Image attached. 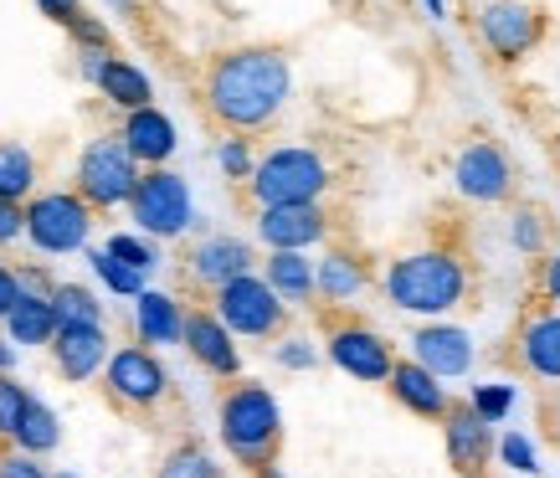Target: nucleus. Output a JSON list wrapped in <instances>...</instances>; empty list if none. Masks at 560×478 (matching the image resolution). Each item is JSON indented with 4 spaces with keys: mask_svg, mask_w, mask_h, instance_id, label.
Segmentation results:
<instances>
[{
    "mask_svg": "<svg viewBox=\"0 0 560 478\" xmlns=\"http://www.w3.org/2000/svg\"><path fill=\"white\" fill-rule=\"evenodd\" d=\"M335 232V217L324 206H268L253 217V237L268 253H308L324 247Z\"/></svg>",
    "mask_w": 560,
    "mask_h": 478,
    "instance_id": "obj_14",
    "label": "nucleus"
},
{
    "mask_svg": "<svg viewBox=\"0 0 560 478\" xmlns=\"http://www.w3.org/2000/svg\"><path fill=\"white\" fill-rule=\"evenodd\" d=\"M253 478H293L283 463H262V468H253Z\"/></svg>",
    "mask_w": 560,
    "mask_h": 478,
    "instance_id": "obj_49",
    "label": "nucleus"
},
{
    "mask_svg": "<svg viewBox=\"0 0 560 478\" xmlns=\"http://www.w3.org/2000/svg\"><path fill=\"white\" fill-rule=\"evenodd\" d=\"M103 253L119 257L124 268H135V273H144V278H150L154 268H165V253H160V242L139 237V232H108Z\"/></svg>",
    "mask_w": 560,
    "mask_h": 478,
    "instance_id": "obj_32",
    "label": "nucleus"
},
{
    "mask_svg": "<svg viewBox=\"0 0 560 478\" xmlns=\"http://www.w3.org/2000/svg\"><path fill=\"white\" fill-rule=\"evenodd\" d=\"M103 11H114V16H135L139 0H103Z\"/></svg>",
    "mask_w": 560,
    "mask_h": 478,
    "instance_id": "obj_47",
    "label": "nucleus"
},
{
    "mask_svg": "<svg viewBox=\"0 0 560 478\" xmlns=\"http://www.w3.org/2000/svg\"><path fill=\"white\" fill-rule=\"evenodd\" d=\"M474 26L493 62H525L529 51L545 42V16L540 5H529V0H483Z\"/></svg>",
    "mask_w": 560,
    "mask_h": 478,
    "instance_id": "obj_11",
    "label": "nucleus"
},
{
    "mask_svg": "<svg viewBox=\"0 0 560 478\" xmlns=\"http://www.w3.org/2000/svg\"><path fill=\"white\" fill-rule=\"evenodd\" d=\"M257 165V150H253V139H242V135H226L217 144V171L232 180V186H247V175H253Z\"/></svg>",
    "mask_w": 560,
    "mask_h": 478,
    "instance_id": "obj_36",
    "label": "nucleus"
},
{
    "mask_svg": "<svg viewBox=\"0 0 560 478\" xmlns=\"http://www.w3.org/2000/svg\"><path fill=\"white\" fill-rule=\"evenodd\" d=\"M98 381H103L108 407L124 411V417H154L175 396L171 365L150 345H114V355H108Z\"/></svg>",
    "mask_w": 560,
    "mask_h": 478,
    "instance_id": "obj_7",
    "label": "nucleus"
},
{
    "mask_svg": "<svg viewBox=\"0 0 560 478\" xmlns=\"http://www.w3.org/2000/svg\"><path fill=\"white\" fill-rule=\"evenodd\" d=\"M375 283L371 263L355 253V247H324L314 257V308H350L360 293Z\"/></svg>",
    "mask_w": 560,
    "mask_h": 478,
    "instance_id": "obj_21",
    "label": "nucleus"
},
{
    "mask_svg": "<svg viewBox=\"0 0 560 478\" xmlns=\"http://www.w3.org/2000/svg\"><path fill=\"white\" fill-rule=\"evenodd\" d=\"M180 329H186V304L175 293L144 289L135 299V345L165 350V345H180Z\"/></svg>",
    "mask_w": 560,
    "mask_h": 478,
    "instance_id": "obj_23",
    "label": "nucleus"
},
{
    "mask_svg": "<svg viewBox=\"0 0 560 478\" xmlns=\"http://www.w3.org/2000/svg\"><path fill=\"white\" fill-rule=\"evenodd\" d=\"M180 345H186V355L196 360L211 381H237L242 376V345L232 340V329L221 325L211 308H186Z\"/></svg>",
    "mask_w": 560,
    "mask_h": 478,
    "instance_id": "obj_18",
    "label": "nucleus"
},
{
    "mask_svg": "<svg viewBox=\"0 0 560 478\" xmlns=\"http://www.w3.org/2000/svg\"><path fill=\"white\" fill-rule=\"evenodd\" d=\"M16 283H21V293H36V299H51V289H57L62 278L51 273L47 263H16Z\"/></svg>",
    "mask_w": 560,
    "mask_h": 478,
    "instance_id": "obj_41",
    "label": "nucleus"
},
{
    "mask_svg": "<svg viewBox=\"0 0 560 478\" xmlns=\"http://www.w3.org/2000/svg\"><path fill=\"white\" fill-rule=\"evenodd\" d=\"M407 355L417 360L422 371H432L438 381H463L468 371H474L478 345H474V335H468L463 325H447V319H422V325L411 329Z\"/></svg>",
    "mask_w": 560,
    "mask_h": 478,
    "instance_id": "obj_15",
    "label": "nucleus"
},
{
    "mask_svg": "<svg viewBox=\"0 0 560 478\" xmlns=\"http://www.w3.org/2000/svg\"><path fill=\"white\" fill-rule=\"evenodd\" d=\"M32 5L51 21V26H62V32H68L72 21L83 16V0H32Z\"/></svg>",
    "mask_w": 560,
    "mask_h": 478,
    "instance_id": "obj_43",
    "label": "nucleus"
},
{
    "mask_svg": "<svg viewBox=\"0 0 560 478\" xmlns=\"http://www.w3.org/2000/svg\"><path fill=\"white\" fill-rule=\"evenodd\" d=\"M422 5H427V16L432 21H447V0H422Z\"/></svg>",
    "mask_w": 560,
    "mask_h": 478,
    "instance_id": "obj_50",
    "label": "nucleus"
},
{
    "mask_svg": "<svg viewBox=\"0 0 560 478\" xmlns=\"http://www.w3.org/2000/svg\"><path fill=\"white\" fill-rule=\"evenodd\" d=\"M293 98V62L283 47L253 42V47L217 51L201 72V108L221 135L253 139L278 124Z\"/></svg>",
    "mask_w": 560,
    "mask_h": 478,
    "instance_id": "obj_1",
    "label": "nucleus"
},
{
    "mask_svg": "<svg viewBox=\"0 0 560 478\" xmlns=\"http://www.w3.org/2000/svg\"><path fill=\"white\" fill-rule=\"evenodd\" d=\"M180 263H186V278L196 289L217 293L221 283H232V278L257 273V247L247 237H237V232H201V237L186 247Z\"/></svg>",
    "mask_w": 560,
    "mask_h": 478,
    "instance_id": "obj_13",
    "label": "nucleus"
},
{
    "mask_svg": "<svg viewBox=\"0 0 560 478\" xmlns=\"http://www.w3.org/2000/svg\"><path fill=\"white\" fill-rule=\"evenodd\" d=\"M114 355V340H108V325H83V329H57L47 345V360L57 381L68 386H88V381L103 376V365Z\"/></svg>",
    "mask_w": 560,
    "mask_h": 478,
    "instance_id": "obj_17",
    "label": "nucleus"
},
{
    "mask_svg": "<svg viewBox=\"0 0 560 478\" xmlns=\"http://www.w3.org/2000/svg\"><path fill=\"white\" fill-rule=\"evenodd\" d=\"M0 478H51V468H42V458H26L16 447H0Z\"/></svg>",
    "mask_w": 560,
    "mask_h": 478,
    "instance_id": "obj_42",
    "label": "nucleus"
},
{
    "mask_svg": "<svg viewBox=\"0 0 560 478\" xmlns=\"http://www.w3.org/2000/svg\"><path fill=\"white\" fill-rule=\"evenodd\" d=\"M57 443H62V417H57L42 396H32L26 411H21L16 432H11V447L26 453V458H47V453H57Z\"/></svg>",
    "mask_w": 560,
    "mask_h": 478,
    "instance_id": "obj_27",
    "label": "nucleus"
},
{
    "mask_svg": "<svg viewBox=\"0 0 560 478\" xmlns=\"http://www.w3.org/2000/svg\"><path fill=\"white\" fill-rule=\"evenodd\" d=\"M468 407H474V417H483L489 428H504L514 417V401H520V392H514L510 381H483V386H474V392L463 396Z\"/></svg>",
    "mask_w": 560,
    "mask_h": 478,
    "instance_id": "obj_34",
    "label": "nucleus"
},
{
    "mask_svg": "<svg viewBox=\"0 0 560 478\" xmlns=\"http://www.w3.org/2000/svg\"><path fill=\"white\" fill-rule=\"evenodd\" d=\"M493 458L504 463V468H514V474H525V478L540 474V453H535V443L514 428L504 432V438H493Z\"/></svg>",
    "mask_w": 560,
    "mask_h": 478,
    "instance_id": "obj_37",
    "label": "nucleus"
},
{
    "mask_svg": "<svg viewBox=\"0 0 560 478\" xmlns=\"http://www.w3.org/2000/svg\"><path fill=\"white\" fill-rule=\"evenodd\" d=\"M272 360H278V365H283V371H314V365H319V345L308 340V335H278V340H272Z\"/></svg>",
    "mask_w": 560,
    "mask_h": 478,
    "instance_id": "obj_38",
    "label": "nucleus"
},
{
    "mask_svg": "<svg viewBox=\"0 0 560 478\" xmlns=\"http://www.w3.org/2000/svg\"><path fill=\"white\" fill-rule=\"evenodd\" d=\"M21 299V283H16V263H5L0 257V319L11 314V304Z\"/></svg>",
    "mask_w": 560,
    "mask_h": 478,
    "instance_id": "obj_44",
    "label": "nucleus"
},
{
    "mask_svg": "<svg viewBox=\"0 0 560 478\" xmlns=\"http://www.w3.org/2000/svg\"><path fill=\"white\" fill-rule=\"evenodd\" d=\"M0 335L16 345V350H47L51 335H57V314H51V299H36V293H21L11 314L0 319Z\"/></svg>",
    "mask_w": 560,
    "mask_h": 478,
    "instance_id": "obj_26",
    "label": "nucleus"
},
{
    "mask_svg": "<svg viewBox=\"0 0 560 478\" xmlns=\"http://www.w3.org/2000/svg\"><path fill=\"white\" fill-rule=\"evenodd\" d=\"M51 478H78V474H72V468H57V474H51Z\"/></svg>",
    "mask_w": 560,
    "mask_h": 478,
    "instance_id": "obj_51",
    "label": "nucleus"
},
{
    "mask_svg": "<svg viewBox=\"0 0 560 478\" xmlns=\"http://www.w3.org/2000/svg\"><path fill=\"white\" fill-rule=\"evenodd\" d=\"M504 232H510V247L520 257H545V253H550V217H545L540 206H529V201L514 206Z\"/></svg>",
    "mask_w": 560,
    "mask_h": 478,
    "instance_id": "obj_31",
    "label": "nucleus"
},
{
    "mask_svg": "<svg viewBox=\"0 0 560 478\" xmlns=\"http://www.w3.org/2000/svg\"><path fill=\"white\" fill-rule=\"evenodd\" d=\"M114 139L129 150V160H135L139 171H160V165H171L175 150H180V129H175V119L160 108V103L124 114L119 129H114Z\"/></svg>",
    "mask_w": 560,
    "mask_h": 478,
    "instance_id": "obj_19",
    "label": "nucleus"
},
{
    "mask_svg": "<svg viewBox=\"0 0 560 478\" xmlns=\"http://www.w3.org/2000/svg\"><path fill=\"white\" fill-rule=\"evenodd\" d=\"M0 371H16V345L0 335Z\"/></svg>",
    "mask_w": 560,
    "mask_h": 478,
    "instance_id": "obj_48",
    "label": "nucleus"
},
{
    "mask_svg": "<svg viewBox=\"0 0 560 478\" xmlns=\"http://www.w3.org/2000/svg\"><path fill=\"white\" fill-rule=\"evenodd\" d=\"M247 201L253 211L268 206H324L335 190V165L319 144H272L257 154L253 175H247Z\"/></svg>",
    "mask_w": 560,
    "mask_h": 478,
    "instance_id": "obj_4",
    "label": "nucleus"
},
{
    "mask_svg": "<svg viewBox=\"0 0 560 478\" xmlns=\"http://www.w3.org/2000/svg\"><path fill=\"white\" fill-rule=\"evenodd\" d=\"M21 242V206L0 201V247H16Z\"/></svg>",
    "mask_w": 560,
    "mask_h": 478,
    "instance_id": "obj_45",
    "label": "nucleus"
},
{
    "mask_svg": "<svg viewBox=\"0 0 560 478\" xmlns=\"http://www.w3.org/2000/svg\"><path fill=\"white\" fill-rule=\"evenodd\" d=\"M535 299H540L545 308H560V247L535 257Z\"/></svg>",
    "mask_w": 560,
    "mask_h": 478,
    "instance_id": "obj_39",
    "label": "nucleus"
},
{
    "mask_svg": "<svg viewBox=\"0 0 560 478\" xmlns=\"http://www.w3.org/2000/svg\"><path fill=\"white\" fill-rule=\"evenodd\" d=\"M217 438L226 447V458L237 468H262V463H278L283 453V407L278 396L262 386V381H226L217 396Z\"/></svg>",
    "mask_w": 560,
    "mask_h": 478,
    "instance_id": "obj_3",
    "label": "nucleus"
},
{
    "mask_svg": "<svg viewBox=\"0 0 560 478\" xmlns=\"http://www.w3.org/2000/svg\"><path fill=\"white\" fill-rule=\"evenodd\" d=\"M129 222H135L139 237L150 242H175L196 232L201 217H196V196H190V180L171 165H160V171H144L139 175L135 196H129Z\"/></svg>",
    "mask_w": 560,
    "mask_h": 478,
    "instance_id": "obj_8",
    "label": "nucleus"
},
{
    "mask_svg": "<svg viewBox=\"0 0 560 478\" xmlns=\"http://www.w3.org/2000/svg\"><path fill=\"white\" fill-rule=\"evenodd\" d=\"M211 314L232 329V340H253V345H272L278 335H289V325H293V308L257 273H242L232 283H221L211 293Z\"/></svg>",
    "mask_w": 560,
    "mask_h": 478,
    "instance_id": "obj_9",
    "label": "nucleus"
},
{
    "mask_svg": "<svg viewBox=\"0 0 560 478\" xmlns=\"http://www.w3.org/2000/svg\"><path fill=\"white\" fill-rule=\"evenodd\" d=\"M438 428H442V453H447V468H453V474L458 478H489L493 438H499V432H493L483 417H474L468 401L453 396V407H447V417H442Z\"/></svg>",
    "mask_w": 560,
    "mask_h": 478,
    "instance_id": "obj_16",
    "label": "nucleus"
},
{
    "mask_svg": "<svg viewBox=\"0 0 560 478\" xmlns=\"http://www.w3.org/2000/svg\"><path fill=\"white\" fill-rule=\"evenodd\" d=\"M474 293V268L458 247H417V253H401L386 263L381 273V299L401 314H417V319H447L453 308L468 304Z\"/></svg>",
    "mask_w": 560,
    "mask_h": 478,
    "instance_id": "obj_2",
    "label": "nucleus"
},
{
    "mask_svg": "<svg viewBox=\"0 0 560 478\" xmlns=\"http://www.w3.org/2000/svg\"><path fill=\"white\" fill-rule=\"evenodd\" d=\"M26 401H32V386H21L16 371H0V447H11V432H16Z\"/></svg>",
    "mask_w": 560,
    "mask_h": 478,
    "instance_id": "obj_35",
    "label": "nucleus"
},
{
    "mask_svg": "<svg viewBox=\"0 0 560 478\" xmlns=\"http://www.w3.org/2000/svg\"><path fill=\"white\" fill-rule=\"evenodd\" d=\"M36 180H42L36 154L21 139H0V201L26 206L36 196Z\"/></svg>",
    "mask_w": 560,
    "mask_h": 478,
    "instance_id": "obj_28",
    "label": "nucleus"
},
{
    "mask_svg": "<svg viewBox=\"0 0 560 478\" xmlns=\"http://www.w3.org/2000/svg\"><path fill=\"white\" fill-rule=\"evenodd\" d=\"M514 360L529 381L560 386V308L529 304V314L514 329Z\"/></svg>",
    "mask_w": 560,
    "mask_h": 478,
    "instance_id": "obj_20",
    "label": "nucleus"
},
{
    "mask_svg": "<svg viewBox=\"0 0 560 478\" xmlns=\"http://www.w3.org/2000/svg\"><path fill=\"white\" fill-rule=\"evenodd\" d=\"M68 36L78 51H114V32L103 26V16H88V11L68 26Z\"/></svg>",
    "mask_w": 560,
    "mask_h": 478,
    "instance_id": "obj_40",
    "label": "nucleus"
},
{
    "mask_svg": "<svg viewBox=\"0 0 560 478\" xmlns=\"http://www.w3.org/2000/svg\"><path fill=\"white\" fill-rule=\"evenodd\" d=\"M154 478H226V468L217 463V453L201 438H175L165 447V458L154 468Z\"/></svg>",
    "mask_w": 560,
    "mask_h": 478,
    "instance_id": "obj_29",
    "label": "nucleus"
},
{
    "mask_svg": "<svg viewBox=\"0 0 560 478\" xmlns=\"http://www.w3.org/2000/svg\"><path fill=\"white\" fill-rule=\"evenodd\" d=\"M314 314H319V329H324L319 355L335 371H345L350 381H360V386H386L390 365H396V345L371 319L350 314V308H314Z\"/></svg>",
    "mask_w": 560,
    "mask_h": 478,
    "instance_id": "obj_6",
    "label": "nucleus"
},
{
    "mask_svg": "<svg viewBox=\"0 0 560 478\" xmlns=\"http://www.w3.org/2000/svg\"><path fill=\"white\" fill-rule=\"evenodd\" d=\"M453 186H458L463 201L474 206H504L514 196V160L504 154V144L474 139L453 160Z\"/></svg>",
    "mask_w": 560,
    "mask_h": 478,
    "instance_id": "obj_12",
    "label": "nucleus"
},
{
    "mask_svg": "<svg viewBox=\"0 0 560 478\" xmlns=\"http://www.w3.org/2000/svg\"><path fill=\"white\" fill-rule=\"evenodd\" d=\"M93 206L78 196L72 186L36 190L32 201L21 206V237L32 242L36 257H72L93 247Z\"/></svg>",
    "mask_w": 560,
    "mask_h": 478,
    "instance_id": "obj_5",
    "label": "nucleus"
},
{
    "mask_svg": "<svg viewBox=\"0 0 560 478\" xmlns=\"http://www.w3.org/2000/svg\"><path fill=\"white\" fill-rule=\"evenodd\" d=\"M103 93V98L114 103L119 114H135V108H150L154 103V83H150V72L139 68V62H129V57H108L98 72V83H93Z\"/></svg>",
    "mask_w": 560,
    "mask_h": 478,
    "instance_id": "obj_25",
    "label": "nucleus"
},
{
    "mask_svg": "<svg viewBox=\"0 0 560 478\" xmlns=\"http://www.w3.org/2000/svg\"><path fill=\"white\" fill-rule=\"evenodd\" d=\"M139 175H144V171L129 160V150H124L119 139L98 135V139H88L83 150H78V165H72V190L93 206V217H103V211H124V206H129V196H135V186H139Z\"/></svg>",
    "mask_w": 560,
    "mask_h": 478,
    "instance_id": "obj_10",
    "label": "nucleus"
},
{
    "mask_svg": "<svg viewBox=\"0 0 560 478\" xmlns=\"http://www.w3.org/2000/svg\"><path fill=\"white\" fill-rule=\"evenodd\" d=\"M257 278L289 308H314V257L308 253H268L257 257Z\"/></svg>",
    "mask_w": 560,
    "mask_h": 478,
    "instance_id": "obj_24",
    "label": "nucleus"
},
{
    "mask_svg": "<svg viewBox=\"0 0 560 478\" xmlns=\"http://www.w3.org/2000/svg\"><path fill=\"white\" fill-rule=\"evenodd\" d=\"M51 314H57V329H83V325H108V314H103V299L98 289H88V283H57L51 289Z\"/></svg>",
    "mask_w": 560,
    "mask_h": 478,
    "instance_id": "obj_30",
    "label": "nucleus"
},
{
    "mask_svg": "<svg viewBox=\"0 0 560 478\" xmlns=\"http://www.w3.org/2000/svg\"><path fill=\"white\" fill-rule=\"evenodd\" d=\"M386 392L396 396V407H407L411 417H422V422H442L447 407H453V392H447V381H438L432 371H422L411 355H396L386 376Z\"/></svg>",
    "mask_w": 560,
    "mask_h": 478,
    "instance_id": "obj_22",
    "label": "nucleus"
},
{
    "mask_svg": "<svg viewBox=\"0 0 560 478\" xmlns=\"http://www.w3.org/2000/svg\"><path fill=\"white\" fill-rule=\"evenodd\" d=\"M88 268H93V278H98L108 293H119V299H139V293L150 289V278L135 273V268H124L119 257H108L103 247H88Z\"/></svg>",
    "mask_w": 560,
    "mask_h": 478,
    "instance_id": "obj_33",
    "label": "nucleus"
},
{
    "mask_svg": "<svg viewBox=\"0 0 560 478\" xmlns=\"http://www.w3.org/2000/svg\"><path fill=\"white\" fill-rule=\"evenodd\" d=\"M114 51H78V78H83L88 88L98 83V72H103V62H108Z\"/></svg>",
    "mask_w": 560,
    "mask_h": 478,
    "instance_id": "obj_46",
    "label": "nucleus"
}]
</instances>
